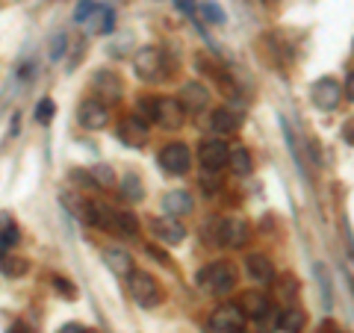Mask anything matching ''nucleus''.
<instances>
[{
    "label": "nucleus",
    "instance_id": "1",
    "mask_svg": "<svg viewBox=\"0 0 354 333\" xmlns=\"http://www.w3.org/2000/svg\"><path fill=\"white\" fill-rule=\"evenodd\" d=\"M195 280L201 289H207L209 295H216V298H225L236 289V269H234V263H227V260H218V263H209L204 265L201 272L195 274Z\"/></svg>",
    "mask_w": 354,
    "mask_h": 333
},
{
    "label": "nucleus",
    "instance_id": "2",
    "mask_svg": "<svg viewBox=\"0 0 354 333\" xmlns=\"http://www.w3.org/2000/svg\"><path fill=\"white\" fill-rule=\"evenodd\" d=\"M133 68H136V77L142 83H160L169 65H165V53L160 48H139L136 57H133Z\"/></svg>",
    "mask_w": 354,
    "mask_h": 333
},
{
    "label": "nucleus",
    "instance_id": "3",
    "mask_svg": "<svg viewBox=\"0 0 354 333\" xmlns=\"http://www.w3.org/2000/svg\"><path fill=\"white\" fill-rule=\"evenodd\" d=\"M127 289H130L133 301H136L139 307H145V310L160 307V301H162L160 286H157V280H153L148 272H133V274L127 277Z\"/></svg>",
    "mask_w": 354,
    "mask_h": 333
},
{
    "label": "nucleus",
    "instance_id": "4",
    "mask_svg": "<svg viewBox=\"0 0 354 333\" xmlns=\"http://www.w3.org/2000/svg\"><path fill=\"white\" fill-rule=\"evenodd\" d=\"M310 101H313L316 109H322V113H334L342 101V86L334 77H322V80H316L313 88H310Z\"/></svg>",
    "mask_w": 354,
    "mask_h": 333
},
{
    "label": "nucleus",
    "instance_id": "5",
    "mask_svg": "<svg viewBox=\"0 0 354 333\" xmlns=\"http://www.w3.org/2000/svg\"><path fill=\"white\" fill-rule=\"evenodd\" d=\"M245 325V313L239 304H225L209 316V333H242Z\"/></svg>",
    "mask_w": 354,
    "mask_h": 333
},
{
    "label": "nucleus",
    "instance_id": "6",
    "mask_svg": "<svg viewBox=\"0 0 354 333\" xmlns=\"http://www.w3.org/2000/svg\"><path fill=\"white\" fill-rule=\"evenodd\" d=\"M160 165L169 174H186L192 169V153L183 142H171V145H165L160 151Z\"/></svg>",
    "mask_w": 354,
    "mask_h": 333
},
{
    "label": "nucleus",
    "instance_id": "7",
    "mask_svg": "<svg viewBox=\"0 0 354 333\" xmlns=\"http://www.w3.org/2000/svg\"><path fill=\"white\" fill-rule=\"evenodd\" d=\"M77 121H80L83 130H104L106 121H109V109L104 101H97V97H88L77 106Z\"/></svg>",
    "mask_w": 354,
    "mask_h": 333
},
{
    "label": "nucleus",
    "instance_id": "8",
    "mask_svg": "<svg viewBox=\"0 0 354 333\" xmlns=\"http://www.w3.org/2000/svg\"><path fill=\"white\" fill-rule=\"evenodd\" d=\"M151 233H153V239L157 242H162V245H180V242L186 239V227L174 216L151 218Z\"/></svg>",
    "mask_w": 354,
    "mask_h": 333
},
{
    "label": "nucleus",
    "instance_id": "9",
    "mask_svg": "<svg viewBox=\"0 0 354 333\" xmlns=\"http://www.w3.org/2000/svg\"><path fill=\"white\" fill-rule=\"evenodd\" d=\"M198 160H201L204 171H209V174L221 171V169L227 165V160H230V148H227V142H221V139L204 142V145L198 148Z\"/></svg>",
    "mask_w": 354,
    "mask_h": 333
},
{
    "label": "nucleus",
    "instance_id": "10",
    "mask_svg": "<svg viewBox=\"0 0 354 333\" xmlns=\"http://www.w3.org/2000/svg\"><path fill=\"white\" fill-rule=\"evenodd\" d=\"M216 236H218V245H225V248H242L248 242L251 230H248V225L242 218H221Z\"/></svg>",
    "mask_w": 354,
    "mask_h": 333
},
{
    "label": "nucleus",
    "instance_id": "11",
    "mask_svg": "<svg viewBox=\"0 0 354 333\" xmlns=\"http://www.w3.org/2000/svg\"><path fill=\"white\" fill-rule=\"evenodd\" d=\"M118 139L130 148H145L148 145V121L133 113L130 118H124L118 124Z\"/></svg>",
    "mask_w": 354,
    "mask_h": 333
},
{
    "label": "nucleus",
    "instance_id": "12",
    "mask_svg": "<svg viewBox=\"0 0 354 333\" xmlns=\"http://www.w3.org/2000/svg\"><path fill=\"white\" fill-rule=\"evenodd\" d=\"M92 88H95V95L104 97L106 104H115V101H121V95H124V83L118 80L115 71H106V68H101L95 74Z\"/></svg>",
    "mask_w": 354,
    "mask_h": 333
},
{
    "label": "nucleus",
    "instance_id": "13",
    "mask_svg": "<svg viewBox=\"0 0 354 333\" xmlns=\"http://www.w3.org/2000/svg\"><path fill=\"white\" fill-rule=\"evenodd\" d=\"M177 101L183 104V109L189 115H201L207 109V104H209V92H207V86H201V83H183Z\"/></svg>",
    "mask_w": 354,
    "mask_h": 333
},
{
    "label": "nucleus",
    "instance_id": "14",
    "mask_svg": "<svg viewBox=\"0 0 354 333\" xmlns=\"http://www.w3.org/2000/svg\"><path fill=\"white\" fill-rule=\"evenodd\" d=\"M186 109L177 97H157V124L162 130H177L183 124Z\"/></svg>",
    "mask_w": 354,
    "mask_h": 333
},
{
    "label": "nucleus",
    "instance_id": "15",
    "mask_svg": "<svg viewBox=\"0 0 354 333\" xmlns=\"http://www.w3.org/2000/svg\"><path fill=\"white\" fill-rule=\"evenodd\" d=\"M245 272L254 283H263L269 286L274 280V269H272V260L266 257V254H248L245 257Z\"/></svg>",
    "mask_w": 354,
    "mask_h": 333
},
{
    "label": "nucleus",
    "instance_id": "16",
    "mask_svg": "<svg viewBox=\"0 0 354 333\" xmlns=\"http://www.w3.org/2000/svg\"><path fill=\"white\" fill-rule=\"evenodd\" d=\"M209 127H213L218 136H234V133L242 130V115L234 113V109H227V106H221L213 113V118H209Z\"/></svg>",
    "mask_w": 354,
    "mask_h": 333
},
{
    "label": "nucleus",
    "instance_id": "17",
    "mask_svg": "<svg viewBox=\"0 0 354 333\" xmlns=\"http://www.w3.org/2000/svg\"><path fill=\"white\" fill-rule=\"evenodd\" d=\"M162 213L174 216V218L189 216L192 213V195L186 192V189H171V192L162 198Z\"/></svg>",
    "mask_w": 354,
    "mask_h": 333
},
{
    "label": "nucleus",
    "instance_id": "18",
    "mask_svg": "<svg viewBox=\"0 0 354 333\" xmlns=\"http://www.w3.org/2000/svg\"><path fill=\"white\" fill-rule=\"evenodd\" d=\"M104 263H106V269L113 272L115 277H121V280H127V277L136 272V269H133L130 254L121 251V248H106V251H104Z\"/></svg>",
    "mask_w": 354,
    "mask_h": 333
},
{
    "label": "nucleus",
    "instance_id": "19",
    "mask_svg": "<svg viewBox=\"0 0 354 333\" xmlns=\"http://www.w3.org/2000/svg\"><path fill=\"white\" fill-rule=\"evenodd\" d=\"M239 307H242V313H245L248 318H257V321H263L266 316L272 313V301H269V295H263V292H245Z\"/></svg>",
    "mask_w": 354,
    "mask_h": 333
},
{
    "label": "nucleus",
    "instance_id": "20",
    "mask_svg": "<svg viewBox=\"0 0 354 333\" xmlns=\"http://www.w3.org/2000/svg\"><path fill=\"white\" fill-rule=\"evenodd\" d=\"M115 24V9L113 6H97L95 15L86 21V30L88 32H113Z\"/></svg>",
    "mask_w": 354,
    "mask_h": 333
},
{
    "label": "nucleus",
    "instance_id": "21",
    "mask_svg": "<svg viewBox=\"0 0 354 333\" xmlns=\"http://www.w3.org/2000/svg\"><path fill=\"white\" fill-rule=\"evenodd\" d=\"M121 198L130 204H139L142 198H145V186H142V177L136 171H127L121 177Z\"/></svg>",
    "mask_w": 354,
    "mask_h": 333
},
{
    "label": "nucleus",
    "instance_id": "22",
    "mask_svg": "<svg viewBox=\"0 0 354 333\" xmlns=\"http://www.w3.org/2000/svg\"><path fill=\"white\" fill-rule=\"evenodd\" d=\"M115 236H121V239L139 236V218H136V213H130V209H118V213H115Z\"/></svg>",
    "mask_w": 354,
    "mask_h": 333
},
{
    "label": "nucleus",
    "instance_id": "23",
    "mask_svg": "<svg viewBox=\"0 0 354 333\" xmlns=\"http://www.w3.org/2000/svg\"><path fill=\"white\" fill-rule=\"evenodd\" d=\"M304 321H307L304 310H298V307H286L283 313H281V318H278V327H281L283 333H298V330L304 327Z\"/></svg>",
    "mask_w": 354,
    "mask_h": 333
},
{
    "label": "nucleus",
    "instance_id": "24",
    "mask_svg": "<svg viewBox=\"0 0 354 333\" xmlns=\"http://www.w3.org/2000/svg\"><path fill=\"white\" fill-rule=\"evenodd\" d=\"M27 269H30V263H27V260L12 257V254L0 251V272H3L6 277H24Z\"/></svg>",
    "mask_w": 354,
    "mask_h": 333
},
{
    "label": "nucleus",
    "instance_id": "25",
    "mask_svg": "<svg viewBox=\"0 0 354 333\" xmlns=\"http://www.w3.org/2000/svg\"><path fill=\"white\" fill-rule=\"evenodd\" d=\"M227 165H230V171H234V174L245 177V174H251V153L245 148H234V151H230Z\"/></svg>",
    "mask_w": 354,
    "mask_h": 333
},
{
    "label": "nucleus",
    "instance_id": "26",
    "mask_svg": "<svg viewBox=\"0 0 354 333\" xmlns=\"http://www.w3.org/2000/svg\"><path fill=\"white\" fill-rule=\"evenodd\" d=\"M198 9H201V15L209 21V24H225V12H221V9L213 3V0H201V3H198Z\"/></svg>",
    "mask_w": 354,
    "mask_h": 333
},
{
    "label": "nucleus",
    "instance_id": "27",
    "mask_svg": "<svg viewBox=\"0 0 354 333\" xmlns=\"http://www.w3.org/2000/svg\"><path fill=\"white\" fill-rule=\"evenodd\" d=\"M95 9H97L95 0H80V3L74 6V21H77V24H86V21L95 15Z\"/></svg>",
    "mask_w": 354,
    "mask_h": 333
},
{
    "label": "nucleus",
    "instance_id": "28",
    "mask_svg": "<svg viewBox=\"0 0 354 333\" xmlns=\"http://www.w3.org/2000/svg\"><path fill=\"white\" fill-rule=\"evenodd\" d=\"M18 239H21V230H18V225L12 221L3 233H0V251H9V248H15L18 245Z\"/></svg>",
    "mask_w": 354,
    "mask_h": 333
},
{
    "label": "nucleus",
    "instance_id": "29",
    "mask_svg": "<svg viewBox=\"0 0 354 333\" xmlns=\"http://www.w3.org/2000/svg\"><path fill=\"white\" fill-rule=\"evenodd\" d=\"M92 180L97 186H113L115 183V174H113L109 165H92Z\"/></svg>",
    "mask_w": 354,
    "mask_h": 333
},
{
    "label": "nucleus",
    "instance_id": "30",
    "mask_svg": "<svg viewBox=\"0 0 354 333\" xmlns=\"http://www.w3.org/2000/svg\"><path fill=\"white\" fill-rule=\"evenodd\" d=\"M53 109H57V106H53L50 97H41V101L36 104V121H39V124H50Z\"/></svg>",
    "mask_w": 354,
    "mask_h": 333
},
{
    "label": "nucleus",
    "instance_id": "31",
    "mask_svg": "<svg viewBox=\"0 0 354 333\" xmlns=\"http://www.w3.org/2000/svg\"><path fill=\"white\" fill-rule=\"evenodd\" d=\"M136 115H142L151 124V121H157V101L153 97H145V101H139L136 106Z\"/></svg>",
    "mask_w": 354,
    "mask_h": 333
},
{
    "label": "nucleus",
    "instance_id": "32",
    "mask_svg": "<svg viewBox=\"0 0 354 333\" xmlns=\"http://www.w3.org/2000/svg\"><path fill=\"white\" fill-rule=\"evenodd\" d=\"M53 289H57L62 298H68V301H74V298H77V289L71 286L68 277H53Z\"/></svg>",
    "mask_w": 354,
    "mask_h": 333
},
{
    "label": "nucleus",
    "instance_id": "33",
    "mask_svg": "<svg viewBox=\"0 0 354 333\" xmlns=\"http://www.w3.org/2000/svg\"><path fill=\"white\" fill-rule=\"evenodd\" d=\"M177 12H183V15H195V9H198V0H171Z\"/></svg>",
    "mask_w": 354,
    "mask_h": 333
},
{
    "label": "nucleus",
    "instance_id": "34",
    "mask_svg": "<svg viewBox=\"0 0 354 333\" xmlns=\"http://www.w3.org/2000/svg\"><path fill=\"white\" fill-rule=\"evenodd\" d=\"M127 41H133V36H130V32H127V36H121V39L113 44V48H109V53H113V57H127V48H124Z\"/></svg>",
    "mask_w": 354,
    "mask_h": 333
},
{
    "label": "nucleus",
    "instance_id": "35",
    "mask_svg": "<svg viewBox=\"0 0 354 333\" xmlns=\"http://www.w3.org/2000/svg\"><path fill=\"white\" fill-rule=\"evenodd\" d=\"M342 142L354 148V115L346 121V124H342Z\"/></svg>",
    "mask_w": 354,
    "mask_h": 333
},
{
    "label": "nucleus",
    "instance_id": "36",
    "mask_svg": "<svg viewBox=\"0 0 354 333\" xmlns=\"http://www.w3.org/2000/svg\"><path fill=\"white\" fill-rule=\"evenodd\" d=\"M59 57H65V36L59 32V39H53V50H50V59L57 62Z\"/></svg>",
    "mask_w": 354,
    "mask_h": 333
},
{
    "label": "nucleus",
    "instance_id": "37",
    "mask_svg": "<svg viewBox=\"0 0 354 333\" xmlns=\"http://www.w3.org/2000/svg\"><path fill=\"white\" fill-rule=\"evenodd\" d=\"M57 333H86V327H83V325H77V321H68V325H62Z\"/></svg>",
    "mask_w": 354,
    "mask_h": 333
},
{
    "label": "nucleus",
    "instance_id": "38",
    "mask_svg": "<svg viewBox=\"0 0 354 333\" xmlns=\"http://www.w3.org/2000/svg\"><path fill=\"white\" fill-rule=\"evenodd\" d=\"M148 254H151V257H153V260H160L162 265H169V257H165V254H162L160 248H153V245H148Z\"/></svg>",
    "mask_w": 354,
    "mask_h": 333
},
{
    "label": "nucleus",
    "instance_id": "39",
    "mask_svg": "<svg viewBox=\"0 0 354 333\" xmlns=\"http://www.w3.org/2000/svg\"><path fill=\"white\" fill-rule=\"evenodd\" d=\"M346 97L354 101V71H348V77H346Z\"/></svg>",
    "mask_w": 354,
    "mask_h": 333
},
{
    "label": "nucleus",
    "instance_id": "40",
    "mask_svg": "<svg viewBox=\"0 0 354 333\" xmlns=\"http://www.w3.org/2000/svg\"><path fill=\"white\" fill-rule=\"evenodd\" d=\"M6 333H32V330H30V325H27V321H15V325L9 327Z\"/></svg>",
    "mask_w": 354,
    "mask_h": 333
},
{
    "label": "nucleus",
    "instance_id": "41",
    "mask_svg": "<svg viewBox=\"0 0 354 333\" xmlns=\"http://www.w3.org/2000/svg\"><path fill=\"white\" fill-rule=\"evenodd\" d=\"M9 225H12V216H9V213H0V233H3Z\"/></svg>",
    "mask_w": 354,
    "mask_h": 333
},
{
    "label": "nucleus",
    "instance_id": "42",
    "mask_svg": "<svg viewBox=\"0 0 354 333\" xmlns=\"http://www.w3.org/2000/svg\"><path fill=\"white\" fill-rule=\"evenodd\" d=\"M32 68H36V65H30V62H27V65H21V71H18V77H30V74H32Z\"/></svg>",
    "mask_w": 354,
    "mask_h": 333
},
{
    "label": "nucleus",
    "instance_id": "43",
    "mask_svg": "<svg viewBox=\"0 0 354 333\" xmlns=\"http://www.w3.org/2000/svg\"><path fill=\"white\" fill-rule=\"evenodd\" d=\"M86 333H97V330L95 327H86Z\"/></svg>",
    "mask_w": 354,
    "mask_h": 333
}]
</instances>
